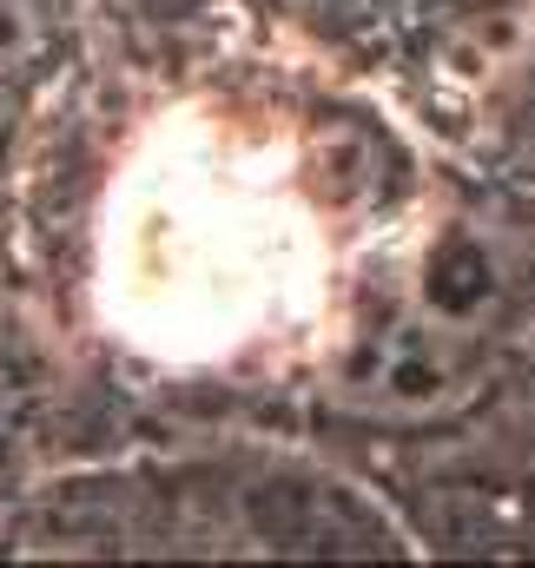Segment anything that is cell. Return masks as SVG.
Returning a JSON list of instances; mask_svg holds the SVG:
<instances>
[{
    "label": "cell",
    "instance_id": "7a4b0ae2",
    "mask_svg": "<svg viewBox=\"0 0 535 568\" xmlns=\"http://www.w3.org/2000/svg\"><path fill=\"white\" fill-rule=\"evenodd\" d=\"M33 40H40L33 0H0V87L33 60Z\"/></svg>",
    "mask_w": 535,
    "mask_h": 568
},
{
    "label": "cell",
    "instance_id": "6da1fadb",
    "mask_svg": "<svg viewBox=\"0 0 535 568\" xmlns=\"http://www.w3.org/2000/svg\"><path fill=\"white\" fill-rule=\"evenodd\" d=\"M476 371H483V337H470V331L443 324L436 311H423L416 297H403L377 331L357 337L344 384L371 410L430 417V410L463 404L476 390Z\"/></svg>",
    "mask_w": 535,
    "mask_h": 568
}]
</instances>
